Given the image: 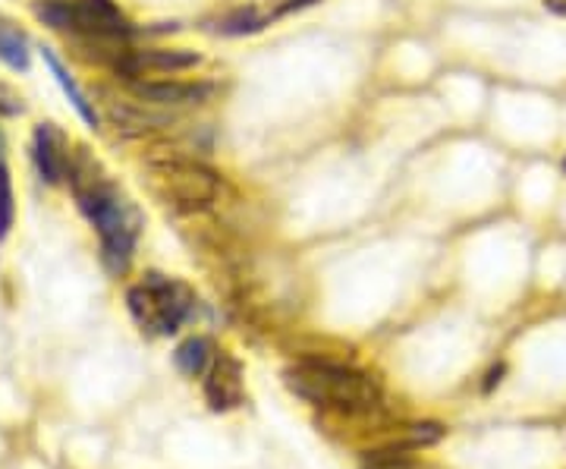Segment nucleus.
<instances>
[{
	"instance_id": "15",
	"label": "nucleus",
	"mask_w": 566,
	"mask_h": 469,
	"mask_svg": "<svg viewBox=\"0 0 566 469\" xmlns=\"http://www.w3.org/2000/svg\"><path fill=\"white\" fill-rule=\"evenodd\" d=\"M545 7L557 17H566V0H545Z\"/></svg>"
},
{
	"instance_id": "16",
	"label": "nucleus",
	"mask_w": 566,
	"mask_h": 469,
	"mask_svg": "<svg viewBox=\"0 0 566 469\" xmlns=\"http://www.w3.org/2000/svg\"><path fill=\"white\" fill-rule=\"evenodd\" d=\"M564 170H566V161H564Z\"/></svg>"
},
{
	"instance_id": "4",
	"label": "nucleus",
	"mask_w": 566,
	"mask_h": 469,
	"mask_svg": "<svg viewBox=\"0 0 566 469\" xmlns=\"http://www.w3.org/2000/svg\"><path fill=\"white\" fill-rule=\"evenodd\" d=\"M35 13L48 25L85 39H120L129 32L123 13L111 0H44Z\"/></svg>"
},
{
	"instance_id": "7",
	"label": "nucleus",
	"mask_w": 566,
	"mask_h": 469,
	"mask_svg": "<svg viewBox=\"0 0 566 469\" xmlns=\"http://www.w3.org/2000/svg\"><path fill=\"white\" fill-rule=\"evenodd\" d=\"M199 63V54L192 51H129L123 54L117 66L126 76H151V73H180Z\"/></svg>"
},
{
	"instance_id": "5",
	"label": "nucleus",
	"mask_w": 566,
	"mask_h": 469,
	"mask_svg": "<svg viewBox=\"0 0 566 469\" xmlns=\"http://www.w3.org/2000/svg\"><path fill=\"white\" fill-rule=\"evenodd\" d=\"M151 177L164 199L177 208L196 211L218 199V174L189 158H164L151 164Z\"/></svg>"
},
{
	"instance_id": "1",
	"label": "nucleus",
	"mask_w": 566,
	"mask_h": 469,
	"mask_svg": "<svg viewBox=\"0 0 566 469\" xmlns=\"http://www.w3.org/2000/svg\"><path fill=\"white\" fill-rule=\"evenodd\" d=\"M283 382L305 404L337 416H368L381 404V385L368 372L327 359H303L283 372Z\"/></svg>"
},
{
	"instance_id": "3",
	"label": "nucleus",
	"mask_w": 566,
	"mask_h": 469,
	"mask_svg": "<svg viewBox=\"0 0 566 469\" xmlns=\"http://www.w3.org/2000/svg\"><path fill=\"white\" fill-rule=\"evenodd\" d=\"M126 306L145 334L167 337V334L180 331L182 322L189 319L192 293H189V286L174 281V278L145 274V281H139L126 293Z\"/></svg>"
},
{
	"instance_id": "14",
	"label": "nucleus",
	"mask_w": 566,
	"mask_h": 469,
	"mask_svg": "<svg viewBox=\"0 0 566 469\" xmlns=\"http://www.w3.org/2000/svg\"><path fill=\"white\" fill-rule=\"evenodd\" d=\"M10 227H13V184L7 167L0 164V240H7Z\"/></svg>"
},
{
	"instance_id": "11",
	"label": "nucleus",
	"mask_w": 566,
	"mask_h": 469,
	"mask_svg": "<svg viewBox=\"0 0 566 469\" xmlns=\"http://www.w3.org/2000/svg\"><path fill=\"white\" fill-rule=\"evenodd\" d=\"M174 363H177L182 375H202L205 368H211V363H214V347L205 337H189L186 344L177 347Z\"/></svg>"
},
{
	"instance_id": "13",
	"label": "nucleus",
	"mask_w": 566,
	"mask_h": 469,
	"mask_svg": "<svg viewBox=\"0 0 566 469\" xmlns=\"http://www.w3.org/2000/svg\"><path fill=\"white\" fill-rule=\"evenodd\" d=\"M363 469H434L416 460L412 448H378L371 454H365Z\"/></svg>"
},
{
	"instance_id": "2",
	"label": "nucleus",
	"mask_w": 566,
	"mask_h": 469,
	"mask_svg": "<svg viewBox=\"0 0 566 469\" xmlns=\"http://www.w3.org/2000/svg\"><path fill=\"white\" fill-rule=\"evenodd\" d=\"M73 174V189H76V202L85 211V218L95 225L102 237V259L104 268L111 274H123L133 252H136V218L133 211L123 205V199L114 192V186L104 184L95 174H80V167H70Z\"/></svg>"
},
{
	"instance_id": "9",
	"label": "nucleus",
	"mask_w": 566,
	"mask_h": 469,
	"mask_svg": "<svg viewBox=\"0 0 566 469\" xmlns=\"http://www.w3.org/2000/svg\"><path fill=\"white\" fill-rule=\"evenodd\" d=\"M136 95L145 98L148 104L177 107V104L205 102L211 95V85H205V82H139Z\"/></svg>"
},
{
	"instance_id": "10",
	"label": "nucleus",
	"mask_w": 566,
	"mask_h": 469,
	"mask_svg": "<svg viewBox=\"0 0 566 469\" xmlns=\"http://www.w3.org/2000/svg\"><path fill=\"white\" fill-rule=\"evenodd\" d=\"M41 58H44V63L51 66L54 80L61 82V88L66 92V98L73 102V107H76V111H80L82 121L88 123V126H98V111H95V104L85 98V92H82L80 85H76V80H73V76H70V73L63 70V63L57 61V58H54L51 51H41Z\"/></svg>"
},
{
	"instance_id": "12",
	"label": "nucleus",
	"mask_w": 566,
	"mask_h": 469,
	"mask_svg": "<svg viewBox=\"0 0 566 469\" xmlns=\"http://www.w3.org/2000/svg\"><path fill=\"white\" fill-rule=\"evenodd\" d=\"M0 61L13 70H25L29 66V41L22 35L13 22L0 20Z\"/></svg>"
},
{
	"instance_id": "6",
	"label": "nucleus",
	"mask_w": 566,
	"mask_h": 469,
	"mask_svg": "<svg viewBox=\"0 0 566 469\" xmlns=\"http://www.w3.org/2000/svg\"><path fill=\"white\" fill-rule=\"evenodd\" d=\"M205 397L214 413H227V409H237L243 404V368L233 356H227V353L214 356L208 378H205Z\"/></svg>"
},
{
	"instance_id": "8",
	"label": "nucleus",
	"mask_w": 566,
	"mask_h": 469,
	"mask_svg": "<svg viewBox=\"0 0 566 469\" xmlns=\"http://www.w3.org/2000/svg\"><path fill=\"white\" fill-rule=\"evenodd\" d=\"M32 158H35V167L39 174L48 180V184H61L66 177V152H63V139L57 129L51 126H39L35 129V139H32Z\"/></svg>"
}]
</instances>
